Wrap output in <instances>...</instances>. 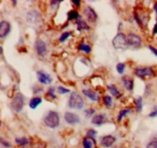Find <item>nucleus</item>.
Wrapping results in <instances>:
<instances>
[{
  "mask_svg": "<svg viewBox=\"0 0 157 148\" xmlns=\"http://www.w3.org/2000/svg\"><path fill=\"white\" fill-rule=\"evenodd\" d=\"M103 104H105L107 108H111L113 105V100L112 98L109 95H105L103 97Z\"/></svg>",
  "mask_w": 157,
  "mask_h": 148,
  "instance_id": "5701e85b",
  "label": "nucleus"
},
{
  "mask_svg": "<svg viewBox=\"0 0 157 148\" xmlns=\"http://www.w3.org/2000/svg\"><path fill=\"white\" fill-rule=\"evenodd\" d=\"M15 142H16L18 144H19V145L26 146L28 144L29 141H28V139L26 138V137H17V138H15Z\"/></svg>",
  "mask_w": 157,
  "mask_h": 148,
  "instance_id": "b1692460",
  "label": "nucleus"
},
{
  "mask_svg": "<svg viewBox=\"0 0 157 148\" xmlns=\"http://www.w3.org/2000/svg\"><path fill=\"white\" fill-rule=\"evenodd\" d=\"M11 108L15 112L19 113L24 107V96L21 93H17L11 101Z\"/></svg>",
  "mask_w": 157,
  "mask_h": 148,
  "instance_id": "20e7f679",
  "label": "nucleus"
},
{
  "mask_svg": "<svg viewBox=\"0 0 157 148\" xmlns=\"http://www.w3.org/2000/svg\"><path fill=\"white\" fill-rule=\"evenodd\" d=\"M37 78L38 81L44 85L51 84L52 81V78L45 71L39 70L37 71Z\"/></svg>",
  "mask_w": 157,
  "mask_h": 148,
  "instance_id": "39448f33",
  "label": "nucleus"
},
{
  "mask_svg": "<svg viewBox=\"0 0 157 148\" xmlns=\"http://www.w3.org/2000/svg\"><path fill=\"white\" fill-rule=\"evenodd\" d=\"M83 94H85V96H87L88 98H90L91 101H98L100 97H99V94L95 91L90 89H83L82 90Z\"/></svg>",
  "mask_w": 157,
  "mask_h": 148,
  "instance_id": "ddd939ff",
  "label": "nucleus"
},
{
  "mask_svg": "<svg viewBox=\"0 0 157 148\" xmlns=\"http://www.w3.org/2000/svg\"><path fill=\"white\" fill-rule=\"evenodd\" d=\"M70 32H63L61 34V35L59 37V42H64V41L67 39V38L70 36Z\"/></svg>",
  "mask_w": 157,
  "mask_h": 148,
  "instance_id": "bb28decb",
  "label": "nucleus"
},
{
  "mask_svg": "<svg viewBox=\"0 0 157 148\" xmlns=\"http://www.w3.org/2000/svg\"><path fill=\"white\" fill-rule=\"evenodd\" d=\"M42 100L39 97H34L29 101V107L32 109H35L40 104H42Z\"/></svg>",
  "mask_w": 157,
  "mask_h": 148,
  "instance_id": "dca6fc26",
  "label": "nucleus"
},
{
  "mask_svg": "<svg viewBox=\"0 0 157 148\" xmlns=\"http://www.w3.org/2000/svg\"><path fill=\"white\" fill-rule=\"evenodd\" d=\"M35 48L38 55L45 56L46 54V51H47V46L44 41L37 39L35 42Z\"/></svg>",
  "mask_w": 157,
  "mask_h": 148,
  "instance_id": "0eeeda50",
  "label": "nucleus"
},
{
  "mask_svg": "<svg viewBox=\"0 0 157 148\" xmlns=\"http://www.w3.org/2000/svg\"><path fill=\"white\" fill-rule=\"evenodd\" d=\"M1 143H2V145H3L4 147H10L9 143H8L7 141H4L3 138H1Z\"/></svg>",
  "mask_w": 157,
  "mask_h": 148,
  "instance_id": "72a5a7b5",
  "label": "nucleus"
},
{
  "mask_svg": "<svg viewBox=\"0 0 157 148\" xmlns=\"http://www.w3.org/2000/svg\"><path fill=\"white\" fill-rule=\"evenodd\" d=\"M48 94L49 95V97H51L52 98H55L56 96H55V94H54V88L53 87H50L49 89H48Z\"/></svg>",
  "mask_w": 157,
  "mask_h": 148,
  "instance_id": "c85d7f7f",
  "label": "nucleus"
},
{
  "mask_svg": "<svg viewBox=\"0 0 157 148\" xmlns=\"http://www.w3.org/2000/svg\"><path fill=\"white\" fill-rule=\"evenodd\" d=\"M103 121H104V116L103 114L95 115L91 120L92 124L94 125H97V126H101V124H103Z\"/></svg>",
  "mask_w": 157,
  "mask_h": 148,
  "instance_id": "f3484780",
  "label": "nucleus"
},
{
  "mask_svg": "<svg viewBox=\"0 0 157 148\" xmlns=\"http://www.w3.org/2000/svg\"><path fill=\"white\" fill-rule=\"evenodd\" d=\"M72 2L73 3L75 4L77 6H79V5H81V1H79V0H73Z\"/></svg>",
  "mask_w": 157,
  "mask_h": 148,
  "instance_id": "e433bc0d",
  "label": "nucleus"
},
{
  "mask_svg": "<svg viewBox=\"0 0 157 148\" xmlns=\"http://www.w3.org/2000/svg\"><path fill=\"white\" fill-rule=\"evenodd\" d=\"M123 83V85L124 87L127 88V90L129 91H132L134 89V80L132 78H127V77H124V78H122Z\"/></svg>",
  "mask_w": 157,
  "mask_h": 148,
  "instance_id": "2eb2a0df",
  "label": "nucleus"
},
{
  "mask_svg": "<svg viewBox=\"0 0 157 148\" xmlns=\"http://www.w3.org/2000/svg\"><path fill=\"white\" fill-rule=\"evenodd\" d=\"M45 124L48 127L54 129L58 127L59 123H60V118H59L58 114L54 110H50L47 114V115L45 118Z\"/></svg>",
  "mask_w": 157,
  "mask_h": 148,
  "instance_id": "f03ea898",
  "label": "nucleus"
},
{
  "mask_svg": "<svg viewBox=\"0 0 157 148\" xmlns=\"http://www.w3.org/2000/svg\"><path fill=\"white\" fill-rule=\"evenodd\" d=\"M146 148H157V141H152L147 144Z\"/></svg>",
  "mask_w": 157,
  "mask_h": 148,
  "instance_id": "c756f323",
  "label": "nucleus"
},
{
  "mask_svg": "<svg viewBox=\"0 0 157 148\" xmlns=\"http://www.w3.org/2000/svg\"><path fill=\"white\" fill-rule=\"evenodd\" d=\"M115 141H116V138L114 137L112 135H107L101 138V145L104 147H110V146H112L114 143Z\"/></svg>",
  "mask_w": 157,
  "mask_h": 148,
  "instance_id": "f8f14e48",
  "label": "nucleus"
},
{
  "mask_svg": "<svg viewBox=\"0 0 157 148\" xmlns=\"http://www.w3.org/2000/svg\"><path fill=\"white\" fill-rule=\"evenodd\" d=\"M150 118H155V117H156L157 116V105H155L153 107V110H152V112L150 114V115H149Z\"/></svg>",
  "mask_w": 157,
  "mask_h": 148,
  "instance_id": "473e14b6",
  "label": "nucleus"
},
{
  "mask_svg": "<svg viewBox=\"0 0 157 148\" xmlns=\"http://www.w3.org/2000/svg\"><path fill=\"white\" fill-rule=\"evenodd\" d=\"M94 112H95V110H94V109L90 108V109H87V110H85V114L87 117H91L93 114H94Z\"/></svg>",
  "mask_w": 157,
  "mask_h": 148,
  "instance_id": "7c9ffc66",
  "label": "nucleus"
},
{
  "mask_svg": "<svg viewBox=\"0 0 157 148\" xmlns=\"http://www.w3.org/2000/svg\"><path fill=\"white\" fill-rule=\"evenodd\" d=\"M127 42L128 45L134 48H139L141 45V38L138 35L134 33H129L127 35Z\"/></svg>",
  "mask_w": 157,
  "mask_h": 148,
  "instance_id": "423d86ee",
  "label": "nucleus"
},
{
  "mask_svg": "<svg viewBox=\"0 0 157 148\" xmlns=\"http://www.w3.org/2000/svg\"><path fill=\"white\" fill-rule=\"evenodd\" d=\"M64 120L69 124H76L80 122L79 116L71 112H66L64 114Z\"/></svg>",
  "mask_w": 157,
  "mask_h": 148,
  "instance_id": "9b49d317",
  "label": "nucleus"
},
{
  "mask_svg": "<svg viewBox=\"0 0 157 148\" xmlns=\"http://www.w3.org/2000/svg\"><path fill=\"white\" fill-rule=\"evenodd\" d=\"M125 67H126V65H125L124 63H118L117 65V72L119 73V74H120V75H122L123 73L124 72V70H125Z\"/></svg>",
  "mask_w": 157,
  "mask_h": 148,
  "instance_id": "a878e982",
  "label": "nucleus"
},
{
  "mask_svg": "<svg viewBox=\"0 0 157 148\" xmlns=\"http://www.w3.org/2000/svg\"><path fill=\"white\" fill-rule=\"evenodd\" d=\"M150 49L152 51V52L153 53V54H155V55H156L157 56V49L155 47H153V46H152V45H150Z\"/></svg>",
  "mask_w": 157,
  "mask_h": 148,
  "instance_id": "f704fd0d",
  "label": "nucleus"
},
{
  "mask_svg": "<svg viewBox=\"0 0 157 148\" xmlns=\"http://www.w3.org/2000/svg\"><path fill=\"white\" fill-rule=\"evenodd\" d=\"M134 73L139 78H144V77L152 75H153V71L150 67H146V68H136L134 70Z\"/></svg>",
  "mask_w": 157,
  "mask_h": 148,
  "instance_id": "6e6552de",
  "label": "nucleus"
},
{
  "mask_svg": "<svg viewBox=\"0 0 157 148\" xmlns=\"http://www.w3.org/2000/svg\"><path fill=\"white\" fill-rule=\"evenodd\" d=\"M96 134H97V131H95L93 129H90L89 131L87 132V137H92V138H94V137L95 136Z\"/></svg>",
  "mask_w": 157,
  "mask_h": 148,
  "instance_id": "2f4dec72",
  "label": "nucleus"
},
{
  "mask_svg": "<svg viewBox=\"0 0 157 148\" xmlns=\"http://www.w3.org/2000/svg\"><path fill=\"white\" fill-rule=\"evenodd\" d=\"M58 92L59 94H66V93L70 92V90L67 89V88L62 87V86H58Z\"/></svg>",
  "mask_w": 157,
  "mask_h": 148,
  "instance_id": "cd10ccee",
  "label": "nucleus"
},
{
  "mask_svg": "<svg viewBox=\"0 0 157 148\" xmlns=\"http://www.w3.org/2000/svg\"><path fill=\"white\" fill-rule=\"evenodd\" d=\"M152 32H153V33L154 34H157V22L156 24L155 25L154 28H153V30H152Z\"/></svg>",
  "mask_w": 157,
  "mask_h": 148,
  "instance_id": "4c0bfd02",
  "label": "nucleus"
},
{
  "mask_svg": "<svg viewBox=\"0 0 157 148\" xmlns=\"http://www.w3.org/2000/svg\"><path fill=\"white\" fill-rule=\"evenodd\" d=\"M84 14L86 16L88 21L91 22H95L97 19V15L96 12L94 11L91 7L90 6H85L83 9Z\"/></svg>",
  "mask_w": 157,
  "mask_h": 148,
  "instance_id": "1a4fd4ad",
  "label": "nucleus"
},
{
  "mask_svg": "<svg viewBox=\"0 0 157 148\" xmlns=\"http://www.w3.org/2000/svg\"><path fill=\"white\" fill-rule=\"evenodd\" d=\"M78 49L80 51H82V52H85L86 53H90L91 51V47L89 45H87L84 42H81L79 45V47H78Z\"/></svg>",
  "mask_w": 157,
  "mask_h": 148,
  "instance_id": "4be33fe9",
  "label": "nucleus"
},
{
  "mask_svg": "<svg viewBox=\"0 0 157 148\" xmlns=\"http://www.w3.org/2000/svg\"><path fill=\"white\" fill-rule=\"evenodd\" d=\"M154 9H155V11H156V15H157V3H156V4H155Z\"/></svg>",
  "mask_w": 157,
  "mask_h": 148,
  "instance_id": "58836bf2",
  "label": "nucleus"
},
{
  "mask_svg": "<svg viewBox=\"0 0 157 148\" xmlns=\"http://www.w3.org/2000/svg\"><path fill=\"white\" fill-rule=\"evenodd\" d=\"M107 89L109 90V91L110 92V94H112V95L115 97H120V91H118V89L117 88L116 86H114L113 85H110L107 86Z\"/></svg>",
  "mask_w": 157,
  "mask_h": 148,
  "instance_id": "6ab92c4d",
  "label": "nucleus"
},
{
  "mask_svg": "<svg viewBox=\"0 0 157 148\" xmlns=\"http://www.w3.org/2000/svg\"><path fill=\"white\" fill-rule=\"evenodd\" d=\"M84 100L80 94H77V92H72L69 98L68 101V107L71 109L80 110L84 107Z\"/></svg>",
  "mask_w": 157,
  "mask_h": 148,
  "instance_id": "f257e3e1",
  "label": "nucleus"
},
{
  "mask_svg": "<svg viewBox=\"0 0 157 148\" xmlns=\"http://www.w3.org/2000/svg\"><path fill=\"white\" fill-rule=\"evenodd\" d=\"M13 2V3H14V5H15L16 4V1H12Z\"/></svg>",
  "mask_w": 157,
  "mask_h": 148,
  "instance_id": "ea45409f",
  "label": "nucleus"
},
{
  "mask_svg": "<svg viewBox=\"0 0 157 148\" xmlns=\"http://www.w3.org/2000/svg\"><path fill=\"white\" fill-rule=\"evenodd\" d=\"M135 102H136V112H141L142 111V109H143V99L141 97H138L135 100Z\"/></svg>",
  "mask_w": 157,
  "mask_h": 148,
  "instance_id": "412c9836",
  "label": "nucleus"
},
{
  "mask_svg": "<svg viewBox=\"0 0 157 148\" xmlns=\"http://www.w3.org/2000/svg\"><path fill=\"white\" fill-rule=\"evenodd\" d=\"M61 1H58V0H56V1H51V5H56L57 4H59V3H61Z\"/></svg>",
  "mask_w": 157,
  "mask_h": 148,
  "instance_id": "c9c22d12",
  "label": "nucleus"
},
{
  "mask_svg": "<svg viewBox=\"0 0 157 148\" xmlns=\"http://www.w3.org/2000/svg\"><path fill=\"white\" fill-rule=\"evenodd\" d=\"M11 30V26L9 22L3 20L0 22V37L2 38H5V36H7L8 34L10 32Z\"/></svg>",
  "mask_w": 157,
  "mask_h": 148,
  "instance_id": "9d476101",
  "label": "nucleus"
},
{
  "mask_svg": "<svg viewBox=\"0 0 157 148\" xmlns=\"http://www.w3.org/2000/svg\"><path fill=\"white\" fill-rule=\"evenodd\" d=\"M129 112H130V108H124V109L120 110L119 115H118V121H120L123 119V118L127 115V114H129Z\"/></svg>",
  "mask_w": 157,
  "mask_h": 148,
  "instance_id": "393cba45",
  "label": "nucleus"
},
{
  "mask_svg": "<svg viewBox=\"0 0 157 148\" xmlns=\"http://www.w3.org/2000/svg\"><path fill=\"white\" fill-rule=\"evenodd\" d=\"M79 13L75 11V10H71L68 13V19L69 21H71V20H77L79 19Z\"/></svg>",
  "mask_w": 157,
  "mask_h": 148,
  "instance_id": "aec40b11",
  "label": "nucleus"
},
{
  "mask_svg": "<svg viewBox=\"0 0 157 148\" xmlns=\"http://www.w3.org/2000/svg\"><path fill=\"white\" fill-rule=\"evenodd\" d=\"M76 24H77V31H79V32H81V31L82 30H86V29H87V30L89 29V26H88V25H87V24L86 23V22H85L84 19H81V17L76 21Z\"/></svg>",
  "mask_w": 157,
  "mask_h": 148,
  "instance_id": "4468645a",
  "label": "nucleus"
},
{
  "mask_svg": "<svg viewBox=\"0 0 157 148\" xmlns=\"http://www.w3.org/2000/svg\"><path fill=\"white\" fill-rule=\"evenodd\" d=\"M95 143H96V142L94 140V138H92V137H85L83 140V147H84V148H92L93 145Z\"/></svg>",
  "mask_w": 157,
  "mask_h": 148,
  "instance_id": "a211bd4d",
  "label": "nucleus"
},
{
  "mask_svg": "<svg viewBox=\"0 0 157 148\" xmlns=\"http://www.w3.org/2000/svg\"><path fill=\"white\" fill-rule=\"evenodd\" d=\"M113 45L116 49H127L129 46L127 36L123 33H118L113 39Z\"/></svg>",
  "mask_w": 157,
  "mask_h": 148,
  "instance_id": "7ed1b4c3",
  "label": "nucleus"
}]
</instances>
